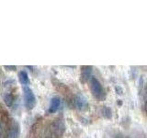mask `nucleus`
<instances>
[{"mask_svg":"<svg viewBox=\"0 0 147 138\" xmlns=\"http://www.w3.org/2000/svg\"><path fill=\"white\" fill-rule=\"evenodd\" d=\"M89 87L90 91L93 97L98 100H104L106 98V92L104 87L101 85V83L98 81V78L92 76L89 80Z\"/></svg>","mask_w":147,"mask_h":138,"instance_id":"1","label":"nucleus"},{"mask_svg":"<svg viewBox=\"0 0 147 138\" xmlns=\"http://www.w3.org/2000/svg\"><path fill=\"white\" fill-rule=\"evenodd\" d=\"M23 96H24V103L28 110H32L36 105V97L29 87H23Z\"/></svg>","mask_w":147,"mask_h":138,"instance_id":"2","label":"nucleus"},{"mask_svg":"<svg viewBox=\"0 0 147 138\" xmlns=\"http://www.w3.org/2000/svg\"><path fill=\"white\" fill-rule=\"evenodd\" d=\"M64 129H65L64 123L62 121H60V120L54 121L52 123V125H51V132H52L53 135L56 137H60L63 135L64 132Z\"/></svg>","mask_w":147,"mask_h":138,"instance_id":"3","label":"nucleus"},{"mask_svg":"<svg viewBox=\"0 0 147 138\" xmlns=\"http://www.w3.org/2000/svg\"><path fill=\"white\" fill-rule=\"evenodd\" d=\"M20 124L16 121H12L11 124L8 127V130L7 131L5 138H18L20 135Z\"/></svg>","mask_w":147,"mask_h":138,"instance_id":"4","label":"nucleus"},{"mask_svg":"<svg viewBox=\"0 0 147 138\" xmlns=\"http://www.w3.org/2000/svg\"><path fill=\"white\" fill-rule=\"evenodd\" d=\"M73 106L76 109L79 110H85L88 107V103H87V100L86 98H84L83 96H76L74 99L72 100Z\"/></svg>","mask_w":147,"mask_h":138,"instance_id":"5","label":"nucleus"},{"mask_svg":"<svg viewBox=\"0 0 147 138\" xmlns=\"http://www.w3.org/2000/svg\"><path fill=\"white\" fill-rule=\"evenodd\" d=\"M92 66H84L81 67V77L80 80L82 83H86L88 80H90L91 74H92Z\"/></svg>","mask_w":147,"mask_h":138,"instance_id":"6","label":"nucleus"},{"mask_svg":"<svg viewBox=\"0 0 147 138\" xmlns=\"http://www.w3.org/2000/svg\"><path fill=\"white\" fill-rule=\"evenodd\" d=\"M60 106H61V99H60L58 97H54L50 101V106H49V110L48 112L49 113H54L56 112L59 110Z\"/></svg>","mask_w":147,"mask_h":138,"instance_id":"7","label":"nucleus"},{"mask_svg":"<svg viewBox=\"0 0 147 138\" xmlns=\"http://www.w3.org/2000/svg\"><path fill=\"white\" fill-rule=\"evenodd\" d=\"M18 80L23 87H26L30 84V78L26 71H20L18 73Z\"/></svg>","mask_w":147,"mask_h":138,"instance_id":"8","label":"nucleus"},{"mask_svg":"<svg viewBox=\"0 0 147 138\" xmlns=\"http://www.w3.org/2000/svg\"><path fill=\"white\" fill-rule=\"evenodd\" d=\"M100 114L102 115V116L105 118V119H111L112 118V112L110 108L107 107V106H104L100 109Z\"/></svg>","mask_w":147,"mask_h":138,"instance_id":"9","label":"nucleus"},{"mask_svg":"<svg viewBox=\"0 0 147 138\" xmlns=\"http://www.w3.org/2000/svg\"><path fill=\"white\" fill-rule=\"evenodd\" d=\"M3 99H4V102L6 103V105L7 106V107H11V106L13 105V103H14V97L10 93L4 94Z\"/></svg>","mask_w":147,"mask_h":138,"instance_id":"10","label":"nucleus"},{"mask_svg":"<svg viewBox=\"0 0 147 138\" xmlns=\"http://www.w3.org/2000/svg\"><path fill=\"white\" fill-rule=\"evenodd\" d=\"M5 68H6V69H8V70L9 71H15L16 70V69H17V67L16 66H4Z\"/></svg>","mask_w":147,"mask_h":138,"instance_id":"11","label":"nucleus"},{"mask_svg":"<svg viewBox=\"0 0 147 138\" xmlns=\"http://www.w3.org/2000/svg\"><path fill=\"white\" fill-rule=\"evenodd\" d=\"M114 138H130V137L126 136V135H121V133H118V135H116L114 136Z\"/></svg>","mask_w":147,"mask_h":138,"instance_id":"12","label":"nucleus"},{"mask_svg":"<svg viewBox=\"0 0 147 138\" xmlns=\"http://www.w3.org/2000/svg\"><path fill=\"white\" fill-rule=\"evenodd\" d=\"M145 110H146V112H147V102H146V104H145Z\"/></svg>","mask_w":147,"mask_h":138,"instance_id":"13","label":"nucleus"}]
</instances>
